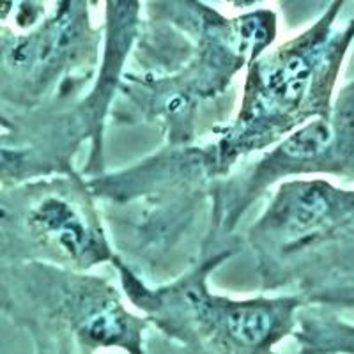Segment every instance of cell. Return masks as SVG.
Listing matches in <instances>:
<instances>
[{
	"label": "cell",
	"mask_w": 354,
	"mask_h": 354,
	"mask_svg": "<svg viewBox=\"0 0 354 354\" xmlns=\"http://www.w3.org/2000/svg\"><path fill=\"white\" fill-rule=\"evenodd\" d=\"M346 2L331 0L308 28L262 52L246 68L238 113L218 128L213 144L197 147L207 179L227 176L243 158L273 147L312 119L330 115L354 43V17L337 28Z\"/></svg>",
	"instance_id": "cell-1"
},
{
	"label": "cell",
	"mask_w": 354,
	"mask_h": 354,
	"mask_svg": "<svg viewBox=\"0 0 354 354\" xmlns=\"http://www.w3.org/2000/svg\"><path fill=\"white\" fill-rule=\"evenodd\" d=\"M230 252L209 257L174 282L151 287L115 255L110 264L129 301L151 324L192 353L264 354L298 330L303 294L232 299L209 289V273Z\"/></svg>",
	"instance_id": "cell-2"
},
{
	"label": "cell",
	"mask_w": 354,
	"mask_h": 354,
	"mask_svg": "<svg viewBox=\"0 0 354 354\" xmlns=\"http://www.w3.org/2000/svg\"><path fill=\"white\" fill-rule=\"evenodd\" d=\"M163 9L192 34L194 55L170 77H126L121 88L145 119L163 122L170 145H188L198 105L225 93L234 77L270 48L278 18L266 8L227 17L202 0H165Z\"/></svg>",
	"instance_id": "cell-3"
},
{
	"label": "cell",
	"mask_w": 354,
	"mask_h": 354,
	"mask_svg": "<svg viewBox=\"0 0 354 354\" xmlns=\"http://www.w3.org/2000/svg\"><path fill=\"white\" fill-rule=\"evenodd\" d=\"M2 310L43 351L93 353L121 347L144 353L149 321L131 314L115 287L87 271L44 261H4Z\"/></svg>",
	"instance_id": "cell-4"
},
{
	"label": "cell",
	"mask_w": 354,
	"mask_h": 354,
	"mask_svg": "<svg viewBox=\"0 0 354 354\" xmlns=\"http://www.w3.org/2000/svg\"><path fill=\"white\" fill-rule=\"evenodd\" d=\"M266 289L319 286L354 270V189L319 176L283 181L248 232Z\"/></svg>",
	"instance_id": "cell-5"
},
{
	"label": "cell",
	"mask_w": 354,
	"mask_h": 354,
	"mask_svg": "<svg viewBox=\"0 0 354 354\" xmlns=\"http://www.w3.org/2000/svg\"><path fill=\"white\" fill-rule=\"evenodd\" d=\"M91 185L71 172L2 192V259L88 271L115 259Z\"/></svg>",
	"instance_id": "cell-6"
},
{
	"label": "cell",
	"mask_w": 354,
	"mask_h": 354,
	"mask_svg": "<svg viewBox=\"0 0 354 354\" xmlns=\"http://www.w3.org/2000/svg\"><path fill=\"white\" fill-rule=\"evenodd\" d=\"M103 27L91 21V0H55L24 34L2 32V101L34 109L87 80L100 61Z\"/></svg>",
	"instance_id": "cell-7"
},
{
	"label": "cell",
	"mask_w": 354,
	"mask_h": 354,
	"mask_svg": "<svg viewBox=\"0 0 354 354\" xmlns=\"http://www.w3.org/2000/svg\"><path fill=\"white\" fill-rule=\"evenodd\" d=\"M310 176H354V84L340 93L330 115L308 121L241 176L216 185L213 227L229 234L266 189L287 177Z\"/></svg>",
	"instance_id": "cell-8"
},
{
	"label": "cell",
	"mask_w": 354,
	"mask_h": 354,
	"mask_svg": "<svg viewBox=\"0 0 354 354\" xmlns=\"http://www.w3.org/2000/svg\"><path fill=\"white\" fill-rule=\"evenodd\" d=\"M103 52L91 93L80 109L93 122L106 121L113 97L124 80L126 59L142 30V0H103Z\"/></svg>",
	"instance_id": "cell-9"
},
{
	"label": "cell",
	"mask_w": 354,
	"mask_h": 354,
	"mask_svg": "<svg viewBox=\"0 0 354 354\" xmlns=\"http://www.w3.org/2000/svg\"><path fill=\"white\" fill-rule=\"evenodd\" d=\"M55 0H0L2 32L24 34L50 12Z\"/></svg>",
	"instance_id": "cell-10"
},
{
	"label": "cell",
	"mask_w": 354,
	"mask_h": 354,
	"mask_svg": "<svg viewBox=\"0 0 354 354\" xmlns=\"http://www.w3.org/2000/svg\"><path fill=\"white\" fill-rule=\"evenodd\" d=\"M262 2H264V0H227V4L232 6V9H241V11L257 8Z\"/></svg>",
	"instance_id": "cell-11"
}]
</instances>
